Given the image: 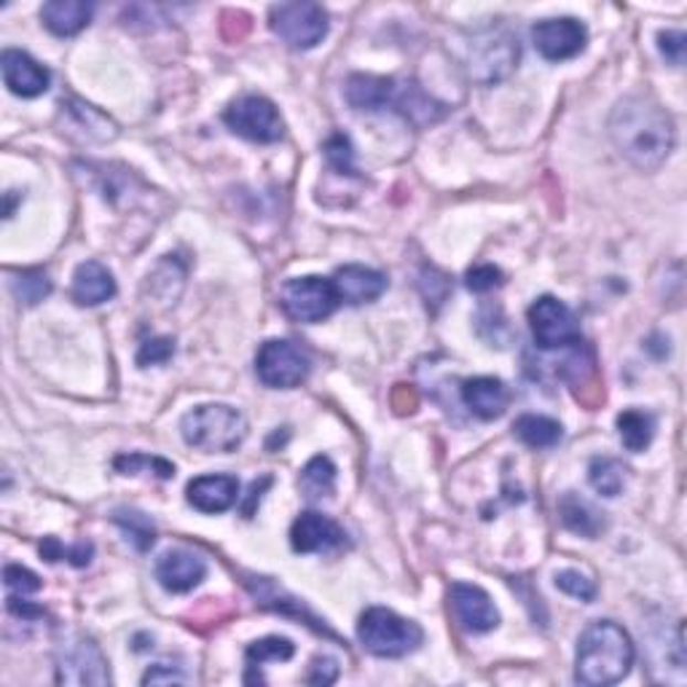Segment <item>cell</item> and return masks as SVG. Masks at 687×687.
I'll list each match as a JSON object with an SVG mask.
<instances>
[{"instance_id": "10", "label": "cell", "mask_w": 687, "mask_h": 687, "mask_svg": "<svg viewBox=\"0 0 687 687\" xmlns=\"http://www.w3.org/2000/svg\"><path fill=\"white\" fill-rule=\"evenodd\" d=\"M57 683L60 685H110L108 658L95 640L76 636L65 642L57 653Z\"/></svg>"}, {"instance_id": "44", "label": "cell", "mask_w": 687, "mask_h": 687, "mask_svg": "<svg viewBox=\"0 0 687 687\" xmlns=\"http://www.w3.org/2000/svg\"><path fill=\"white\" fill-rule=\"evenodd\" d=\"M268 484H272V478H264L261 484L258 480H253V486H250V505H245V518H253V503L255 499H261V492H264Z\"/></svg>"}, {"instance_id": "27", "label": "cell", "mask_w": 687, "mask_h": 687, "mask_svg": "<svg viewBox=\"0 0 687 687\" xmlns=\"http://www.w3.org/2000/svg\"><path fill=\"white\" fill-rule=\"evenodd\" d=\"M298 486H302L306 499H325L334 495L336 489V465L328 457H315L306 462V467L302 471V478H298Z\"/></svg>"}, {"instance_id": "41", "label": "cell", "mask_w": 687, "mask_h": 687, "mask_svg": "<svg viewBox=\"0 0 687 687\" xmlns=\"http://www.w3.org/2000/svg\"><path fill=\"white\" fill-rule=\"evenodd\" d=\"M416 405H420V398H416L414 387L398 384L395 392H392V409H395L398 414H411V411H416Z\"/></svg>"}, {"instance_id": "31", "label": "cell", "mask_w": 687, "mask_h": 687, "mask_svg": "<svg viewBox=\"0 0 687 687\" xmlns=\"http://www.w3.org/2000/svg\"><path fill=\"white\" fill-rule=\"evenodd\" d=\"M11 290H14L17 302L20 304L35 306L52 293V283H49L46 274L39 272V268H28V272L17 274V279L11 283Z\"/></svg>"}, {"instance_id": "2", "label": "cell", "mask_w": 687, "mask_h": 687, "mask_svg": "<svg viewBox=\"0 0 687 687\" xmlns=\"http://www.w3.org/2000/svg\"><path fill=\"white\" fill-rule=\"evenodd\" d=\"M634 642L612 621H593L580 634L574 655V679L589 687H607L628 677L634 666Z\"/></svg>"}, {"instance_id": "29", "label": "cell", "mask_w": 687, "mask_h": 687, "mask_svg": "<svg viewBox=\"0 0 687 687\" xmlns=\"http://www.w3.org/2000/svg\"><path fill=\"white\" fill-rule=\"evenodd\" d=\"M114 521L121 527V532L127 535V540L133 542L137 551H148L156 542V527L154 521L140 510H116Z\"/></svg>"}, {"instance_id": "35", "label": "cell", "mask_w": 687, "mask_h": 687, "mask_svg": "<svg viewBox=\"0 0 687 687\" xmlns=\"http://www.w3.org/2000/svg\"><path fill=\"white\" fill-rule=\"evenodd\" d=\"M325 159L339 175H358L352 167V146L344 135H334L325 142Z\"/></svg>"}, {"instance_id": "4", "label": "cell", "mask_w": 687, "mask_h": 687, "mask_svg": "<svg viewBox=\"0 0 687 687\" xmlns=\"http://www.w3.org/2000/svg\"><path fill=\"white\" fill-rule=\"evenodd\" d=\"M358 640L377 658H403L422 645L424 631L409 617L387 607H371L360 615Z\"/></svg>"}, {"instance_id": "36", "label": "cell", "mask_w": 687, "mask_h": 687, "mask_svg": "<svg viewBox=\"0 0 687 687\" xmlns=\"http://www.w3.org/2000/svg\"><path fill=\"white\" fill-rule=\"evenodd\" d=\"M175 352V341L167 339V336H159V339H148L142 341L140 352H137V366L148 368V366H159L167 363Z\"/></svg>"}, {"instance_id": "3", "label": "cell", "mask_w": 687, "mask_h": 687, "mask_svg": "<svg viewBox=\"0 0 687 687\" xmlns=\"http://www.w3.org/2000/svg\"><path fill=\"white\" fill-rule=\"evenodd\" d=\"M180 433L189 446L204 454H229L245 441L247 420L226 403H204L180 420Z\"/></svg>"}, {"instance_id": "23", "label": "cell", "mask_w": 687, "mask_h": 687, "mask_svg": "<svg viewBox=\"0 0 687 687\" xmlns=\"http://www.w3.org/2000/svg\"><path fill=\"white\" fill-rule=\"evenodd\" d=\"M392 89H395V78L384 76H349L347 86H344V97L355 110H382L390 105Z\"/></svg>"}, {"instance_id": "32", "label": "cell", "mask_w": 687, "mask_h": 687, "mask_svg": "<svg viewBox=\"0 0 687 687\" xmlns=\"http://www.w3.org/2000/svg\"><path fill=\"white\" fill-rule=\"evenodd\" d=\"M114 467L121 476H137L142 471H151L156 478H172L175 465L161 457H148V454H129V457H116Z\"/></svg>"}, {"instance_id": "30", "label": "cell", "mask_w": 687, "mask_h": 687, "mask_svg": "<svg viewBox=\"0 0 687 687\" xmlns=\"http://www.w3.org/2000/svg\"><path fill=\"white\" fill-rule=\"evenodd\" d=\"M293 653H296V647H293L290 640H285V636H266V640L253 642L247 647L245 660L250 672H255V668L268 664V660H290Z\"/></svg>"}, {"instance_id": "40", "label": "cell", "mask_w": 687, "mask_h": 687, "mask_svg": "<svg viewBox=\"0 0 687 687\" xmlns=\"http://www.w3.org/2000/svg\"><path fill=\"white\" fill-rule=\"evenodd\" d=\"M336 677H339V666H336V660L315 658L309 666V674H306V683L330 685V683H336Z\"/></svg>"}, {"instance_id": "28", "label": "cell", "mask_w": 687, "mask_h": 687, "mask_svg": "<svg viewBox=\"0 0 687 687\" xmlns=\"http://www.w3.org/2000/svg\"><path fill=\"white\" fill-rule=\"evenodd\" d=\"M589 480L602 497H617L626 486V467L612 457H596L589 467Z\"/></svg>"}, {"instance_id": "11", "label": "cell", "mask_w": 687, "mask_h": 687, "mask_svg": "<svg viewBox=\"0 0 687 687\" xmlns=\"http://www.w3.org/2000/svg\"><path fill=\"white\" fill-rule=\"evenodd\" d=\"M448 607L454 621L471 634H486L499 626V612L484 589L471 583H454L448 591Z\"/></svg>"}, {"instance_id": "22", "label": "cell", "mask_w": 687, "mask_h": 687, "mask_svg": "<svg viewBox=\"0 0 687 687\" xmlns=\"http://www.w3.org/2000/svg\"><path fill=\"white\" fill-rule=\"evenodd\" d=\"M390 105L395 110H401V114L409 118L411 124H416V127H427V124L441 121L443 114H446V108H443L441 103H435L433 97L424 95L420 86L411 84V81L409 84H398L395 81Z\"/></svg>"}, {"instance_id": "1", "label": "cell", "mask_w": 687, "mask_h": 687, "mask_svg": "<svg viewBox=\"0 0 687 687\" xmlns=\"http://www.w3.org/2000/svg\"><path fill=\"white\" fill-rule=\"evenodd\" d=\"M610 137L628 165L642 172H653L672 154L674 121L655 99L623 97L612 108Z\"/></svg>"}, {"instance_id": "24", "label": "cell", "mask_w": 687, "mask_h": 687, "mask_svg": "<svg viewBox=\"0 0 687 687\" xmlns=\"http://www.w3.org/2000/svg\"><path fill=\"white\" fill-rule=\"evenodd\" d=\"M559 518L570 532L589 537V540H596V537L604 532V527H607V524H604V514H599L589 499L574 495V492H567V495L559 499Z\"/></svg>"}, {"instance_id": "13", "label": "cell", "mask_w": 687, "mask_h": 687, "mask_svg": "<svg viewBox=\"0 0 687 687\" xmlns=\"http://www.w3.org/2000/svg\"><path fill=\"white\" fill-rule=\"evenodd\" d=\"M532 41L535 49L546 60L561 62L578 57L585 49L589 33L578 20L572 17H561V20H542L532 28Z\"/></svg>"}, {"instance_id": "7", "label": "cell", "mask_w": 687, "mask_h": 687, "mask_svg": "<svg viewBox=\"0 0 687 687\" xmlns=\"http://www.w3.org/2000/svg\"><path fill=\"white\" fill-rule=\"evenodd\" d=\"M309 355L287 339L266 341L255 358V373L272 390H293L309 377Z\"/></svg>"}, {"instance_id": "25", "label": "cell", "mask_w": 687, "mask_h": 687, "mask_svg": "<svg viewBox=\"0 0 687 687\" xmlns=\"http://www.w3.org/2000/svg\"><path fill=\"white\" fill-rule=\"evenodd\" d=\"M617 435H621L623 446H626L628 452L634 454L645 452L655 435L653 414H647V411L642 409L623 411V414L617 416Z\"/></svg>"}, {"instance_id": "5", "label": "cell", "mask_w": 687, "mask_h": 687, "mask_svg": "<svg viewBox=\"0 0 687 687\" xmlns=\"http://www.w3.org/2000/svg\"><path fill=\"white\" fill-rule=\"evenodd\" d=\"M339 293H336L334 279L317 277H293L279 287V306L290 320L296 323H323L339 306Z\"/></svg>"}, {"instance_id": "26", "label": "cell", "mask_w": 687, "mask_h": 687, "mask_svg": "<svg viewBox=\"0 0 687 687\" xmlns=\"http://www.w3.org/2000/svg\"><path fill=\"white\" fill-rule=\"evenodd\" d=\"M514 433L529 448H553L561 441V424L551 420V416L524 414L516 420Z\"/></svg>"}, {"instance_id": "15", "label": "cell", "mask_w": 687, "mask_h": 687, "mask_svg": "<svg viewBox=\"0 0 687 687\" xmlns=\"http://www.w3.org/2000/svg\"><path fill=\"white\" fill-rule=\"evenodd\" d=\"M0 71H3L9 92H14L17 97H41L49 89V81H52L46 67L30 57L28 52H20V49H6L3 57H0Z\"/></svg>"}, {"instance_id": "17", "label": "cell", "mask_w": 687, "mask_h": 687, "mask_svg": "<svg viewBox=\"0 0 687 687\" xmlns=\"http://www.w3.org/2000/svg\"><path fill=\"white\" fill-rule=\"evenodd\" d=\"M462 401L478 420L492 422L508 411L510 390L503 379L497 377H476L462 384Z\"/></svg>"}, {"instance_id": "8", "label": "cell", "mask_w": 687, "mask_h": 687, "mask_svg": "<svg viewBox=\"0 0 687 687\" xmlns=\"http://www.w3.org/2000/svg\"><path fill=\"white\" fill-rule=\"evenodd\" d=\"M223 121L234 135L250 142H277L285 135V124L272 99L261 95H245L229 105Z\"/></svg>"}, {"instance_id": "43", "label": "cell", "mask_w": 687, "mask_h": 687, "mask_svg": "<svg viewBox=\"0 0 687 687\" xmlns=\"http://www.w3.org/2000/svg\"><path fill=\"white\" fill-rule=\"evenodd\" d=\"M9 610L14 612L17 617H22V621H35V617H43V607H35V604L24 602V596H9Z\"/></svg>"}, {"instance_id": "21", "label": "cell", "mask_w": 687, "mask_h": 687, "mask_svg": "<svg viewBox=\"0 0 687 687\" xmlns=\"http://www.w3.org/2000/svg\"><path fill=\"white\" fill-rule=\"evenodd\" d=\"M92 14H95V6L84 3V0H52L41 9V20L46 30L60 35V39L81 33L92 22Z\"/></svg>"}, {"instance_id": "39", "label": "cell", "mask_w": 687, "mask_h": 687, "mask_svg": "<svg viewBox=\"0 0 687 687\" xmlns=\"http://www.w3.org/2000/svg\"><path fill=\"white\" fill-rule=\"evenodd\" d=\"M685 33L683 30H666V33L658 35V49L664 54L666 62L672 65H683L685 62Z\"/></svg>"}, {"instance_id": "34", "label": "cell", "mask_w": 687, "mask_h": 687, "mask_svg": "<svg viewBox=\"0 0 687 687\" xmlns=\"http://www.w3.org/2000/svg\"><path fill=\"white\" fill-rule=\"evenodd\" d=\"M556 589L564 591L567 596L580 599V602H593L596 599V583L578 570H564L556 574Z\"/></svg>"}, {"instance_id": "9", "label": "cell", "mask_w": 687, "mask_h": 687, "mask_svg": "<svg viewBox=\"0 0 687 687\" xmlns=\"http://www.w3.org/2000/svg\"><path fill=\"white\" fill-rule=\"evenodd\" d=\"M529 328L537 347L564 349L580 344V320L564 302L553 296H540L527 311Z\"/></svg>"}, {"instance_id": "12", "label": "cell", "mask_w": 687, "mask_h": 687, "mask_svg": "<svg viewBox=\"0 0 687 687\" xmlns=\"http://www.w3.org/2000/svg\"><path fill=\"white\" fill-rule=\"evenodd\" d=\"M518 62V39L510 33H486L471 49V73L484 84L499 81L514 71Z\"/></svg>"}, {"instance_id": "6", "label": "cell", "mask_w": 687, "mask_h": 687, "mask_svg": "<svg viewBox=\"0 0 687 687\" xmlns=\"http://www.w3.org/2000/svg\"><path fill=\"white\" fill-rule=\"evenodd\" d=\"M268 28L290 49H315L328 35V14L320 3H279L268 11Z\"/></svg>"}, {"instance_id": "19", "label": "cell", "mask_w": 687, "mask_h": 687, "mask_svg": "<svg viewBox=\"0 0 687 687\" xmlns=\"http://www.w3.org/2000/svg\"><path fill=\"white\" fill-rule=\"evenodd\" d=\"M334 287L339 293V302H347L352 306L377 302L387 290V277L377 268L349 264L341 266L334 277Z\"/></svg>"}, {"instance_id": "16", "label": "cell", "mask_w": 687, "mask_h": 687, "mask_svg": "<svg viewBox=\"0 0 687 687\" xmlns=\"http://www.w3.org/2000/svg\"><path fill=\"white\" fill-rule=\"evenodd\" d=\"M204 574H208V564H204L202 556L183 551V548L161 553L159 561H156V580L161 583V589L172 593L193 591L202 583Z\"/></svg>"}, {"instance_id": "14", "label": "cell", "mask_w": 687, "mask_h": 687, "mask_svg": "<svg viewBox=\"0 0 687 687\" xmlns=\"http://www.w3.org/2000/svg\"><path fill=\"white\" fill-rule=\"evenodd\" d=\"M290 546L296 553H325L344 546V529L334 518L315 514H302L290 527Z\"/></svg>"}, {"instance_id": "18", "label": "cell", "mask_w": 687, "mask_h": 687, "mask_svg": "<svg viewBox=\"0 0 687 687\" xmlns=\"http://www.w3.org/2000/svg\"><path fill=\"white\" fill-rule=\"evenodd\" d=\"M186 499L199 514H223L240 499V480L234 476H199L186 489Z\"/></svg>"}, {"instance_id": "37", "label": "cell", "mask_w": 687, "mask_h": 687, "mask_svg": "<svg viewBox=\"0 0 687 687\" xmlns=\"http://www.w3.org/2000/svg\"><path fill=\"white\" fill-rule=\"evenodd\" d=\"M3 580H6V585H9V591L17 593V596H28V593L41 591L39 574L24 570V567H20V564L6 567Z\"/></svg>"}, {"instance_id": "20", "label": "cell", "mask_w": 687, "mask_h": 687, "mask_svg": "<svg viewBox=\"0 0 687 687\" xmlns=\"http://www.w3.org/2000/svg\"><path fill=\"white\" fill-rule=\"evenodd\" d=\"M71 296L78 306H99L110 302L116 296L114 274H110L108 266L99 264V261H86L73 274Z\"/></svg>"}, {"instance_id": "42", "label": "cell", "mask_w": 687, "mask_h": 687, "mask_svg": "<svg viewBox=\"0 0 687 687\" xmlns=\"http://www.w3.org/2000/svg\"><path fill=\"white\" fill-rule=\"evenodd\" d=\"M183 674L175 672V668H167V664H156L154 668H148L146 677H142V685H172V683H183Z\"/></svg>"}, {"instance_id": "38", "label": "cell", "mask_w": 687, "mask_h": 687, "mask_svg": "<svg viewBox=\"0 0 687 687\" xmlns=\"http://www.w3.org/2000/svg\"><path fill=\"white\" fill-rule=\"evenodd\" d=\"M465 283L473 293H489V290H495V287L503 285L505 279H503V272H499L497 266L478 264V266H473L471 272H467Z\"/></svg>"}, {"instance_id": "33", "label": "cell", "mask_w": 687, "mask_h": 687, "mask_svg": "<svg viewBox=\"0 0 687 687\" xmlns=\"http://www.w3.org/2000/svg\"><path fill=\"white\" fill-rule=\"evenodd\" d=\"M92 553H95L92 542H78V546H73V548H62L54 537H46V540L41 542V556L46 561L67 559L73 567H86L92 561Z\"/></svg>"}]
</instances>
